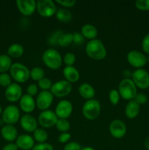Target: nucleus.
I'll use <instances>...</instances> for the list:
<instances>
[{
    "label": "nucleus",
    "instance_id": "1",
    "mask_svg": "<svg viewBox=\"0 0 149 150\" xmlns=\"http://www.w3.org/2000/svg\"><path fill=\"white\" fill-rule=\"evenodd\" d=\"M86 52L90 58L94 60H102L107 55V51L102 41L99 39L91 40L86 44Z\"/></svg>",
    "mask_w": 149,
    "mask_h": 150
},
{
    "label": "nucleus",
    "instance_id": "2",
    "mask_svg": "<svg viewBox=\"0 0 149 150\" xmlns=\"http://www.w3.org/2000/svg\"><path fill=\"white\" fill-rule=\"evenodd\" d=\"M42 61L44 64L52 70L60 68L62 64V57L60 53L54 48H48L42 54Z\"/></svg>",
    "mask_w": 149,
    "mask_h": 150
},
{
    "label": "nucleus",
    "instance_id": "3",
    "mask_svg": "<svg viewBox=\"0 0 149 150\" xmlns=\"http://www.w3.org/2000/svg\"><path fill=\"white\" fill-rule=\"evenodd\" d=\"M118 92L123 99L131 100L137 95V86L130 79H124L118 85Z\"/></svg>",
    "mask_w": 149,
    "mask_h": 150
},
{
    "label": "nucleus",
    "instance_id": "4",
    "mask_svg": "<svg viewBox=\"0 0 149 150\" xmlns=\"http://www.w3.org/2000/svg\"><path fill=\"white\" fill-rule=\"evenodd\" d=\"M10 76L17 83H25L30 78V70L21 63L13 64L10 70Z\"/></svg>",
    "mask_w": 149,
    "mask_h": 150
},
{
    "label": "nucleus",
    "instance_id": "5",
    "mask_svg": "<svg viewBox=\"0 0 149 150\" xmlns=\"http://www.w3.org/2000/svg\"><path fill=\"white\" fill-rule=\"evenodd\" d=\"M82 111L85 118L89 120H94L98 118L100 114L101 105L96 100H89L83 104Z\"/></svg>",
    "mask_w": 149,
    "mask_h": 150
},
{
    "label": "nucleus",
    "instance_id": "6",
    "mask_svg": "<svg viewBox=\"0 0 149 150\" xmlns=\"http://www.w3.org/2000/svg\"><path fill=\"white\" fill-rule=\"evenodd\" d=\"M20 110L17 106L13 105H10L6 107L4 111H2L1 114L2 121L6 123V125H11L16 124L20 120Z\"/></svg>",
    "mask_w": 149,
    "mask_h": 150
},
{
    "label": "nucleus",
    "instance_id": "7",
    "mask_svg": "<svg viewBox=\"0 0 149 150\" xmlns=\"http://www.w3.org/2000/svg\"><path fill=\"white\" fill-rule=\"evenodd\" d=\"M37 10L41 16L49 18L56 13V7L52 0H39L37 1Z\"/></svg>",
    "mask_w": 149,
    "mask_h": 150
},
{
    "label": "nucleus",
    "instance_id": "8",
    "mask_svg": "<svg viewBox=\"0 0 149 150\" xmlns=\"http://www.w3.org/2000/svg\"><path fill=\"white\" fill-rule=\"evenodd\" d=\"M131 80L136 86L141 89L149 87V73L144 69H137L131 74Z\"/></svg>",
    "mask_w": 149,
    "mask_h": 150
},
{
    "label": "nucleus",
    "instance_id": "9",
    "mask_svg": "<svg viewBox=\"0 0 149 150\" xmlns=\"http://www.w3.org/2000/svg\"><path fill=\"white\" fill-rule=\"evenodd\" d=\"M72 91V84L66 80H61L53 83L51 92L53 96L63 98L70 95Z\"/></svg>",
    "mask_w": 149,
    "mask_h": 150
},
{
    "label": "nucleus",
    "instance_id": "10",
    "mask_svg": "<svg viewBox=\"0 0 149 150\" xmlns=\"http://www.w3.org/2000/svg\"><path fill=\"white\" fill-rule=\"evenodd\" d=\"M58 118L54 111L51 110L43 111L39 114L38 123L43 128H50L56 125Z\"/></svg>",
    "mask_w": 149,
    "mask_h": 150
},
{
    "label": "nucleus",
    "instance_id": "11",
    "mask_svg": "<svg viewBox=\"0 0 149 150\" xmlns=\"http://www.w3.org/2000/svg\"><path fill=\"white\" fill-rule=\"evenodd\" d=\"M127 62L132 67L137 69H141L147 63V57L144 54L139 51L133 50L129 51L127 54Z\"/></svg>",
    "mask_w": 149,
    "mask_h": 150
},
{
    "label": "nucleus",
    "instance_id": "12",
    "mask_svg": "<svg viewBox=\"0 0 149 150\" xmlns=\"http://www.w3.org/2000/svg\"><path fill=\"white\" fill-rule=\"evenodd\" d=\"M53 101V95L49 91H42L36 99V106L41 111H46Z\"/></svg>",
    "mask_w": 149,
    "mask_h": 150
},
{
    "label": "nucleus",
    "instance_id": "13",
    "mask_svg": "<svg viewBox=\"0 0 149 150\" xmlns=\"http://www.w3.org/2000/svg\"><path fill=\"white\" fill-rule=\"evenodd\" d=\"M5 98L9 102L15 103L20 100L22 97V89L18 83H12L4 92Z\"/></svg>",
    "mask_w": 149,
    "mask_h": 150
},
{
    "label": "nucleus",
    "instance_id": "14",
    "mask_svg": "<svg viewBox=\"0 0 149 150\" xmlns=\"http://www.w3.org/2000/svg\"><path fill=\"white\" fill-rule=\"evenodd\" d=\"M109 131L112 137L121 139L127 133V126L121 120H114L110 124Z\"/></svg>",
    "mask_w": 149,
    "mask_h": 150
},
{
    "label": "nucleus",
    "instance_id": "15",
    "mask_svg": "<svg viewBox=\"0 0 149 150\" xmlns=\"http://www.w3.org/2000/svg\"><path fill=\"white\" fill-rule=\"evenodd\" d=\"M73 111L72 104L68 100H61L57 104L55 113L58 119H66L70 117Z\"/></svg>",
    "mask_w": 149,
    "mask_h": 150
},
{
    "label": "nucleus",
    "instance_id": "16",
    "mask_svg": "<svg viewBox=\"0 0 149 150\" xmlns=\"http://www.w3.org/2000/svg\"><path fill=\"white\" fill-rule=\"evenodd\" d=\"M16 4L19 12L24 16H32L37 9V1L34 0H17Z\"/></svg>",
    "mask_w": 149,
    "mask_h": 150
},
{
    "label": "nucleus",
    "instance_id": "17",
    "mask_svg": "<svg viewBox=\"0 0 149 150\" xmlns=\"http://www.w3.org/2000/svg\"><path fill=\"white\" fill-rule=\"evenodd\" d=\"M20 123L22 128L28 133H34L37 129V121L31 114L23 115L20 118Z\"/></svg>",
    "mask_w": 149,
    "mask_h": 150
},
{
    "label": "nucleus",
    "instance_id": "18",
    "mask_svg": "<svg viewBox=\"0 0 149 150\" xmlns=\"http://www.w3.org/2000/svg\"><path fill=\"white\" fill-rule=\"evenodd\" d=\"M20 108L23 112L29 114L30 113L33 112L36 106V102L34 100L33 97L30 96L28 94L22 95L21 98L19 102Z\"/></svg>",
    "mask_w": 149,
    "mask_h": 150
},
{
    "label": "nucleus",
    "instance_id": "19",
    "mask_svg": "<svg viewBox=\"0 0 149 150\" xmlns=\"http://www.w3.org/2000/svg\"><path fill=\"white\" fill-rule=\"evenodd\" d=\"M15 144L18 148L22 150H30L34 146V139L29 135L23 134L18 136Z\"/></svg>",
    "mask_w": 149,
    "mask_h": 150
},
{
    "label": "nucleus",
    "instance_id": "20",
    "mask_svg": "<svg viewBox=\"0 0 149 150\" xmlns=\"http://www.w3.org/2000/svg\"><path fill=\"white\" fill-rule=\"evenodd\" d=\"M1 135L4 140L11 143L17 139L18 130L14 125H5L1 128Z\"/></svg>",
    "mask_w": 149,
    "mask_h": 150
},
{
    "label": "nucleus",
    "instance_id": "21",
    "mask_svg": "<svg viewBox=\"0 0 149 150\" xmlns=\"http://www.w3.org/2000/svg\"><path fill=\"white\" fill-rule=\"evenodd\" d=\"M63 75L66 81L71 83H75L80 79V73L78 70L73 66H67L63 70Z\"/></svg>",
    "mask_w": 149,
    "mask_h": 150
},
{
    "label": "nucleus",
    "instance_id": "22",
    "mask_svg": "<svg viewBox=\"0 0 149 150\" xmlns=\"http://www.w3.org/2000/svg\"><path fill=\"white\" fill-rule=\"evenodd\" d=\"M140 105L134 100H131L125 107V115L129 119H134L140 113Z\"/></svg>",
    "mask_w": 149,
    "mask_h": 150
},
{
    "label": "nucleus",
    "instance_id": "23",
    "mask_svg": "<svg viewBox=\"0 0 149 150\" xmlns=\"http://www.w3.org/2000/svg\"><path fill=\"white\" fill-rule=\"evenodd\" d=\"M78 92L80 96L84 99L91 100L95 96V89L93 86L88 83H83L79 86Z\"/></svg>",
    "mask_w": 149,
    "mask_h": 150
},
{
    "label": "nucleus",
    "instance_id": "24",
    "mask_svg": "<svg viewBox=\"0 0 149 150\" xmlns=\"http://www.w3.org/2000/svg\"><path fill=\"white\" fill-rule=\"evenodd\" d=\"M81 34L84 38L94 40L98 35V31L94 26L91 24H85L82 26Z\"/></svg>",
    "mask_w": 149,
    "mask_h": 150
},
{
    "label": "nucleus",
    "instance_id": "25",
    "mask_svg": "<svg viewBox=\"0 0 149 150\" xmlns=\"http://www.w3.org/2000/svg\"><path fill=\"white\" fill-rule=\"evenodd\" d=\"M24 52L23 45L18 43H14L10 45L7 49V55L10 58H19Z\"/></svg>",
    "mask_w": 149,
    "mask_h": 150
},
{
    "label": "nucleus",
    "instance_id": "26",
    "mask_svg": "<svg viewBox=\"0 0 149 150\" xmlns=\"http://www.w3.org/2000/svg\"><path fill=\"white\" fill-rule=\"evenodd\" d=\"M12 65V59L7 54L0 55V73H4L10 70Z\"/></svg>",
    "mask_w": 149,
    "mask_h": 150
},
{
    "label": "nucleus",
    "instance_id": "27",
    "mask_svg": "<svg viewBox=\"0 0 149 150\" xmlns=\"http://www.w3.org/2000/svg\"><path fill=\"white\" fill-rule=\"evenodd\" d=\"M56 17L59 21L63 23H68L72 20V15L71 12L67 9H59L56 13Z\"/></svg>",
    "mask_w": 149,
    "mask_h": 150
},
{
    "label": "nucleus",
    "instance_id": "28",
    "mask_svg": "<svg viewBox=\"0 0 149 150\" xmlns=\"http://www.w3.org/2000/svg\"><path fill=\"white\" fill-rule=\"evenodd\" d=\"M48 135L46 130L43 128H37L34 132V139L38 144L45 143L48 140Z\"/></svg>",
    "mask_w": 149,
    "mask_h": 150
},
{
    "label": "nucleus",
    "instance_id": "29",
    "mask_svg": "<svg viewBox=\"0 0 149 150\" xmlns=\"http://www.w3.org/2000/svg\"><path fill=\"white\" fill-rule=\"evenodd\" d=\"M30 78L32 80L39 81L41 79L45 78V71L41 67H34L30 70Z\"/></svg>",
    "mask_w": 149,
    "mask_h": 150
},
{
    "label": "nucleus",
    "instance_id": "30",
    "mask_svg": "<svg viewBox=\"0 0 149 150\" xmlns=\"http://www.w3.org/2000/svg\"><path fill=\"white\" fill-rule=\"evenodd\" d=\"M73 42V33H63L58 40V45L67 47Z\"/></svg>",
    "mask_w": 149,
    "mask_h": 150
},
{
    "label": "nucleus",
    "instance_id": "31",
    "mask_svg": "<svg viewBox=\"0 0 149 150\" xmlns=\"http://www.w3.org/2000/svg\"><path fill=\"white\" fill-rule=\"evenodd\" d=\"M56 127L58 131L61 133H67L70 128V123L66 119H58L56 124Z\"/></svg>",
    "mask_w": 149,
    "mask_h": 150
},
{
    "label": "nucleus",
    "instance_id": "32",
    "mask_svg": "<svg viewBox=\"0 0 149 150\" xmlns=\"http://www.w3.org/2000/svg\"><path fill=\"white\" fill-rule=\"evenodd\" d=\"M52 86V81L51 79H48V78H43L38 81V86L41 89H42V91H48L51 89Z\"/></svg>",
    "mask_w": 149,
    "mask_h": 150
},
{
    "label": "nucleus",
    "instance_id": "33",
    "mask_svg": "<svg viewBox=\"0 0 149 150\" xmlns=\"http://www.w3.org/2000/svg\"><path fill=\"white\" fill-rule=\"evenodd\" d=\"M12 83V78L10 75L7 73H1L0 74V86L3 87H6L10 86Z\"/></svg>",
    "mask_w": 149,
    "mask_h": 150
},
{
    "label": "nucleus",
    "instance_id": "34",
    "mask_svg": "<svg viewBox=\"0 0 149 150\" xmlns=\"http://www.w3.org/2000/svg\"><path fill=\"white\" fill-rule=\"evenodd\" d=\"M63 32L61 31H56V32H54L53 33L51 34V36L48 38V43L51 45H58V40H59V38L61 37V35H62Z\"/></svg>",
    "mask_w": 149,
    "mask_h": 150
},
{
    "label": "nucleus",
    "instance_id": "35",
    "mask_svg": "<svg viewBox=\"0 0 149 150\" xmlns=\"http://www.w3.org/2000/svg\"><path fill=\"white\" fill-rule=\"evenodd\" d=\"M120 96L119 92L116 89H112L109 93V100L110 101L111 104L113 105H118L120 100Z\"/></svg>",
    "mask_w": 149,
    "mask_h": 150
},
{
    "label": "nucleus",
    "instance_id": "36",
    "mask_svg": "<svg viewBox=\"0 0 149 150\" xmlns=\"http://www.w3.org/2000/svg\"><path fill=\"white\" fill-rule=\"evenodd\" d=\"M76 57L73 53L69 52L64 55L63 61H64V64L67 66H72L73 64L75 62Z\"/></svg>",
    "mask_w": 149,
    "mask_h": 150
},
{
    "label": "nucleus",
    "instance_id": "37",
    "mask_svg": "<svg viewBox=\"0 0 149 150\" xmlns=\"http://www.w3.org/2000/svg\"><path fill=\"white\" fill-rule=\"evenodd\" d=\"M135 7L143 11L149 10V0H137L135 1Z\"/></svg>",
    "mask_w": 149,
    "mask_h": 150
},
{
    "label": "nucleus",
    "instance_id": "38",
    "mask_svg": "<svg viewBox=\"0 0 149 150\" xmlns=\"http://www.w3.org/2000/svg\"><path fill=\"white\" fill-rule=\"evenodd\" d=\"M32 150H53V146L49 143H41L35 144Z\"/></svg>",
    "mask_w": 149,
    "mask_h": 150
},
{
    "label": "nucleus",
    "instance_id": "39",
    "mask_svg": "<svg viewBox=\"0 0 149 150\" xmlns=\"http://www.w3.org/2000/svg\"><path fill=\"white\" fill-rule=\"evenodd\" d=\"M63 150H82V146L77 142H70L64 146Z\"/></svg>",
    "mask_w": 149,
    "mask_h": 150
},
{
    "label": "nucleus",
    "instance_id": "40",
    "mask_svg": "<svg viewBox=\"0 0 149 150\" xmlns=\"http://www.w3.org/2000/svg\"><path fill=\"white\" fill-rule=\"evenodd\" d=\"M134 101L137 103L139 105H143V104L146 103L148 101V98L143 93H137V95L135 96L134 99Z\"/></svg>",
    "mask_w": 149,
    "mask_h": 150
},
{
    "label": "nucleus",
    "instance_id": "41",
    "mask_svg": "<svg viewBox=\"0 0 149 150\" xmlns=\"http://www.w3.org/2000/svg\"><path fill=\"white\" fill-rule=\"evenodd\" d=\"M142 49L145 54H149V33L143 38L142 41Z\"/></svg>",
    "mask_w": 149,
    "mask_h": 150
},
{
    "label": "nucleus",
    "instance_id": "42",
    "mask_svg": "<svg viewBox=\"0 0 149 150\" xmlns=\"http://www.w3.org/2000/svg\"><path fill=\"white\" fill-rule=\"evenodd\" d=\"M26 92H27L28 95L30 96H35L38 93V86L34 83H32V84L29 85L27 89H26Z\"/></svg>",
    "mask_w": 149,
    "mask_h": 150
},
{
    "label": "nucleus",
    "instance_id": "43",
    "mask_svg": "<svg viewBox=\"0 0 149 150\" xmlns=\"http://www.w3.org/2000/svg\"><path fill=\"white\" fill-rule=\"evenodd\" d=\"M85 38L80 32L73 33V42L75 44H82L84 42Z\"/></svg>",
    "mask_w": 149,
    "mask_h": 150
},
{
    "label": "nucleus",
    "instance_id": "44",
    "mask_svg": "<svg viewBox=\"0 0 149 150\" xmlns=\"http://www.w3.org/2000/svg\"><path fill=\"white\" fill-rule=\"evenodd\" d=\"M56 2L64 7H72L75 4L76 1L74 0H56Z\"/></svg>",
    "mask_w": 149,
    "mask_h": 150
},
{
    "label": "nucleus",
    "instance_id": "45",
    "mask_svg": "<svg viewBox=\"0 0 149 150\" xmlns=\"http://www.w3.org/2000/svg\"><path fill=\"white\" fill-rule=\"evenodd\" d=\"M71 139V135L69 133H61L60 136H58V142L61 144H65L68 142Z\"/></svg>",
    "mask_w": 149,
    "mask_h": 150
},
{
    "label": "nucleus",
    "instance_id": "46",
    "mask_svg": "<svg viewBox=\"0 0 149 150\" xmlns=\"http://www.w3.org/2000/svg\"><path fill=\"white\" fill-rule=\"evenodd\" d=\"M2 150H18L17 145L14 143H9L7 144H6L5 146H4V147L2 148Z\"/></svg>",
    "mask_w": 149,
    "mask_h": 150
},
{
    "label": "nucleus",
    "instance_id": "47",
    "mask_svg": "<svg viewBox=\"0 0 149 150\" xmlns=\"http://www.w3.org/2000/svg\"><path fill=\"white\" fill-rule=\"evenodd\" d=\"M144 146L146 149L149 150V137H148L147 139H145V140Z\"/></svg>",
    "mask_w": 149,
    "mask_h": 150
},
{
    "label": "nucleus",
    "instance_id": "48",
    "mask_svg": "<svg viewBox=\"0 0 149 150\" xmlns=\"http://www.w3.org/2000/svg\"><path fill=\"white\" fill-rule=\"evenodd\" d=\"M82 150H95L93 148L90 147V146H86V147L82 148Z\"/></svg>",
    "mask_w": 149,
    "mask_h": 150
},
{
    "label": "nucleus",
    "instance_id": "49",
    "mask_svg": "<svg viewBox=\"0 0 149 150\" xmlns=\"http://www.w3.org/2000/svg\"><path fill=\"white\" fill-rule=\"evenodd\" d=\"M1 114H2V108H1V106L0 105V116L1 115Z\"/></svg>",
    "mask_w": 149,
    "mask_h": 150
},
{
    "label": "nucleus",
    "instance_id": "50",
    "mask_svg": "<svg viewBox=\"0 0 149 150\" xmlns=\"http://www.w3.org/2000/svg\"><path fill=\"white\" fill-rule=\"evenodd\" d=\"M147 60H148V62H149V54H148V57H147Z\"/></svg>",
    "mask_w": 149,
    "mask_h": 150
}]
</instances>
